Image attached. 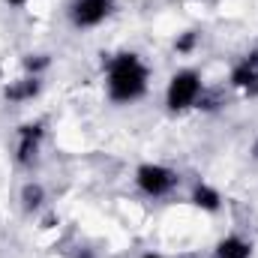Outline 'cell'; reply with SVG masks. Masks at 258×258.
Segmentation results:
<instances>
[{
    "label": "cell",
    "instance_id": "cell-2",
    "mask_svg": "<svg viewBox=\"0 0 258 258\" xmlns=\"http://www.w3.org/2000/svg\"><path fill=\"white\" fill-rule=\"evenodd\" d=\"M198 90H201V81H198L195 72L174 75L171 78V87H168V105L171 108H186L195 96H198Z\"/></svg>",
    "mask_w": 258,
    "mask_h": 258
},
{
    "label": "cell",
    "instance_id": "cell-3",
    "mask_svg": "<svg viewBox=\"0 0 258 258\" xmlns=\"http://www.w3.org/2000/svg\"><path fill=\"white\" fill-rule=\"evenodd\" d=\"M174 183H177V177H174L168 168H162V165H144V168L138 171V186L150 195L168 192Z\"/></svg>",
    "mask_w": 258,
    "mask_h": 258
},
{
    "label": "cell",
    "instance_id": "cell-11",
    "mask_svg": "<svg viewBox=\"0 0 258 258\" xmlns=\"http://www.w3.org/2000/svg\"><path fill=\"white\" fill-rule=\"evenodd\" d=\"M195 45V33H183L180 39H177V51H189Z\"/></svg>",
    "mask_w": 258,
    "mask_h": 258
},
{
    "label": "cell",
    "instance_id": "cell-8",
    "mask_svg": "<svg viewBox=\"0 0 258 258\" xmlns=\"http://www.w3.org/2000/svg\"><path fill=\"white\" fill-rule=\"evenodd\" d=\"M36 90H39V81H36V78H24V81L6 87V96H9V99H27V96H33Z\"/></svg>",
    "mask_w": 258,
    "mask_h": 258
},
{
    "label": "cell",
    "instance_id": "cell-6",
    "mask_svg": "<svg viewBox=\"0 0 258 258\" xmlns=\"http://www.w3.org/2000/svg\"><path fill=\"white\" fill-rule=\"evenodd\" d=\"M39 135H42L39 126H21V144H18V159H21V162H33Z\"/></svg>",
    "mask_w": 258,
    "mask_h": 258
},
{
    "label": "cell",
    "instance_id": "cell-14",
    "mask_svg": "<svg viewBox=\"0 0 258 258\" xmlns=\"http://www.w3.org/2000/svg\"><path fill=\"white\" fill-rule=\"evenodd\" d=\"M144 258H159V255H144Z\"/></svg>",
    "mask_w": 258,
    "mask_h": 258
},
{
    "label": "cell",
    "instance_id": "cell-9",
    "mask_svg": "<svg viewBox=\"0 0 258 258\" xmlns=\"http://www.w3.org/2000/svg\"><path fill=\"white\" fill-rule=\"evenodd\" d=\"M195 204L204 207V210H216L219 207V195L213 192V189H207V186H198L195 189Z\"/></svg>",
    "mask_w": 258,
    "mask_h": 258
},
{
    "label": "cell",
    "instance_id": "cell-1",
    "mask_svg": "<svg viewBox=\"0 0 258 258\" xmlns=\"http://www.w3.org/2000/svg\"><path fill=\"white\" fill-rule=\"evenodd\" d=\"M144 81H147V72H144V66L138 63L135 54H120L111 63V81H108V87H111V96L117 102H129V99L141 96Z\"/></svg>",
    "mask_w": 258,
    "mask_h": 258
},
{
    "label": "cell",
    "instance_id": "cell-4",
    "mask_svg": "<svg viewBox=\"0 0 258 258\" xmlns=\"http://www.w3.org/2000/svg\"><path fill=\"white\" fill-rule=\"evenodd\" d=\"M111 9V0H78L75 9H72V18L75 24L81 27H90V24H99Z\"/></svg>",
    "mask_w": 258,
    "mask_h": 258
},
{
    "label": "cell",
    "instance_id": "cell-10",
    "mask_svg": "<svg viewBox=\"0 0 258 258\" xmlns=\"http://www.w3.org/2000/svg\"><path fill=\"white\" fill-rule=\"evenodd\" d=\"M21 198H24V207L27 210H33V207H39L42 204V186H24V192H21Z\"/></svg>",
    "mask_w": 258,
    "mask_h": 258
},
{
    "label": "cell",
    "instance_id": "cell-5",
    "mask_svg": "<svg viewBox=\"0 0 258 258\" xmlns=\"http://www.w3.org/2000/svg\"><path fill=\"white\" fill-rule=\"evenodd\" d=\"M231 81H234L237 87H246L249 93H258V51L255 54H249L243 63L234 69Z\"/></svg>",
    "mask_w": 258,
    "mask_h": 258
},
{
    "label": "cell",
    "instance_id": "cell-12",
    "mask_svg": "<svg viewBox=\"0 0 258 258\" xmlns=\"http://www.w3.org/2000/svg\"><path fill=\"white\" fill-rule=\"evenodd\" d=\"M24 63H27V69H42V66H48V60L45 57H27Z\"/></svg>",
    "mask_w": 258,
    "mask_h": 258
},
{
    "label": "cell",
    "instance_id": "cell-7",
    "mask_svg": "<svg viewBox=\"0 0 258 258\" xmlns=\"http://www.w3.org/2000/svg\"><path fill=\"white\" fill-rule=\"evenodd\" d=\"M216 258H249V243H243L237 237H228L216 246Z\"/></svg>",
    "mask_w": 258,
    "mask_h": 258
},
{
    "label": "cell",
    "instance_id": "cell-15",
    "mask_svg": "<svg viewBox=\"0 0 258 258\" xmlns=\"http://www.w3.org/2000/svg\"><path fill=\"white\" fill-rule=\"evenodd\" d=\"M255 156H258V144H255Z\"/></svg>",
    "mask_w": 258,
    "mask_h": 258
},
{
    "label": "cell",
    "instance_id": "cell-13",
    "mask_svg": "<svg viewBox=\"0 0 258 258\" xmlns=\"http://www.w3.org/2000/svg\"><path fill=\"white\" fill-rule=\"evenodd\" d=\"M9 3H24V0H9Z\"/></svg>",
    "mask_w": 258,
    "mask_h": 258
}]
</instances>
